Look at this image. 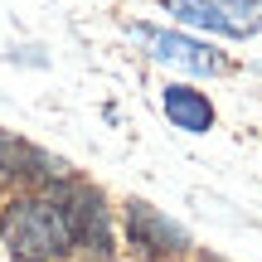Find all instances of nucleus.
<instances>
[{"label":"nucleus","instance_id":"nucleus-4","mask_svg":"<svg viewBox=\"0 0 262 262\" xmlns=\"http://www.w3.org/2000/svg\"><path fill=\"white\" fill-rule=\"evenodd\" d=\"M126 243L146 257H180L189 248V233L150 204H126Z\"/></svg>","mask_w":262,"mask_h":262},{"label":"nucleus","instance_id":"nucleus-1","mask_svg":"<svg viewBox=\"0 0 262 262\" xmlns=\"http://www.w3.org/2000/svg\"><path fill=\"white\" fill-rule=\"evenodd\" d=\"M0 238L25 262H58L78 248L73 209H68V199H44V194L15 199L0 214Z\"/></svg>","mask_w":262,"mask_h":262},{"label":"nucleus","instance_id":"nucleus-3","mask_svg":"<svg viewBox=\"0 0 262 262\" xmlns=\"http://www.w3.org/2000/svg\"><path fill=\"white\" fill-rule=\"evenodd\" d=\"M131 39L146 44V54L156 63H170L180 73H194V78H219L228 68V58L219 54L214 44H199L189 34H175V29H156V25H131Z\"/></svg>","mask_w":262,"mask_h":262},{"label":"nucleus","instance_id":"nucleus-6","mask_svg":"<svg viewBox=\"0 0 262 262\" xmlns=\"http://www.w3.org/2000/svg\"><path fill=\"white\" fill-rule=\"evenodd\" d=\"M165 117H170L180 131H194V136H204V131L214 126V102H209L204 93H194V88L175 83V88H165Z\"/></svg>","mask_w":262,"mask_h":262},{"label":"nucleus","instance_id":"nucleus-5","mask_svg":"<svg viewBox=\"0 0 262 262\" xmlns=\"http://www.w3.org/2000/svg\"><path fill=\"white\" fill-rule=\"evenodd\" d=\"M73 209V228H78V248H93V253H112V219H107L102 199L93 189H73L68 194Z\"/></svg>","mask_w":262,"mask_h":262},{"label":"nucleus","instance_id":"nucleus-7","mask_svg":"<svg viewBox=\"0 0 262 262\" xmlns=\"http://www.w3.org/2000/svg\"><path fill=\"white\" fill-rule=\"evenodd\" d=\"M34 165H44V156L15 141L10 131H0V175H34Z\"/></svg>","mask_w":262,"mask_h":262},{"label":"nucleus","instance_id":"nucleus-2","mask_svg":"<svg viewBox=\"0 0 262 262\" xmlns=\"http://www.w3.org/2000/svg\"><path fill=\"white\" fill-rule=\"evenodd\" d=\"M180 25L209 29L224 39H253L262 29V0H160Z\"/></svg>","mask_w":262,"mask_h":262},{"label":"nucleus","instance_id":"nucleus-8","mask_svg":"<svg viewBox=\"0 0 262 262\" xmlns=\"http://www.w3.org/2000/svg\"><path fill=\"white\" fill-rule=\"evenodd\" d=\"M257 73H262V63H257Z\"/></svg>","mask_w":262,"mask_h":262}]
</instances>
